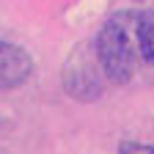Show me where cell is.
<instances>
[{
    "label": "cell",
    "instance_id": "6da1fadb",
    "mask_svg": "<svg viewBox=\"0 0 154 154\" xmlns=\"http://www.w3.org/2000/svg\"><path fill=\"white\" fill-rule=\"evenodd\" d=\"M135 11H116L99 28L94 38V58L102 69V77L113 85H127L135 77L138 50H135Z\"/></svg>",
    "mask_w": 154,
    "mask_h": 154
},
{
    "label": "cell",
    "instance_id": "7a4b0ae2",
    "mask_svg": "<svg viewBox=\"0 0 154 154\" xmlns=\"http://www.w3.org/2000/svg\"><path fill=\"white\" fill-rule=\"evenodd\" d=\"M96 69H99V63L94 66L83 55H74L63 66V88L80 102H94L96 96H102V83L96 77Z\"/></svg>",
    "mask_w": 154,
    "mask_h": 154
},
{
    "label": "cell",
    "instance_id": "3957f363",
    "mask_svg": "<svg viewBox=\"0 0 154 154\" xmlns=\"http://www.w3.org/2000/svg\"><path fill=\"white\" fill-rule=\"evenodd\" d=\"M33 74V58L25 47L0 38V91L19 88Z\"/></svg>",
    "mask_w": 154,
    "mask_h": 154
},
{
    "label": "cell",
    "instance_id": "277c9868",
    "mask_svg": "<svg viewBox=\"0 0 154 154\" xmlns=\"http://www.w3.org/2000/svg\"><path fill=\"white\" fill-rule=\"evenodd\" d=\"M135 50H138L140 61L154 66V8L149 11H135Z\"/></svg>",
    "mask_w": 154,
    "mask_h": 154
},
{
    "label": "cell",
    "instance_id": "5b68a950",
    "mask_svg": "<svg viewBox=\"0 0 154 154\" xmlns=\"http://www.w3.org/2000/svg\"><path fill=\"white\" fill-rule=\"evenodd\" d=\"M119 154H154V146L143 143V140H121Z\"/></svg>",
    "mask_w": 154,
    "mask_h": 154
}]
</instances>
